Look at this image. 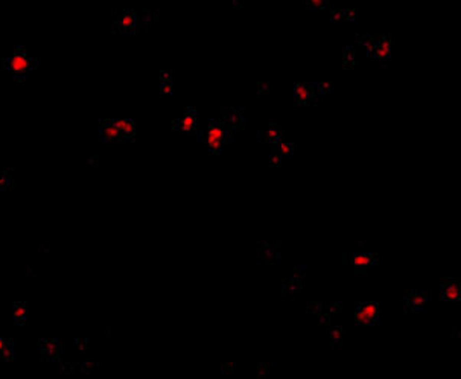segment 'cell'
Wrapping results in <instances>:
<instances>
[{
    "mask_svg": "<svg viewBox=\"0 0 461 379\" xmlns=\"http://www.w3.org/2000/svg\"><path fill=\"white\" fill-rule=\"evenodd\" d=\"M307 6L313 9H326L329 6V0H306Z\"/></svg>",
    "mask_w": 461,
    "mask_h": 379,
    "instance_id": "obj_20",
    "label": "cell"
},
{
    "mask_svg": "<svg viewBox=\"0 0 461 379\" xmlns=\"http://www.w3.org/2000/svg\"><path fill=\"white\" fill-rule=\"evenodd\" d=\"M8 341H9V338H0V357H2V352L5 349V346L8 344Z\"/></svg>",
    "mask_w": 461,
    "mask_h": 379,
    "instance_id": "obj_31",
    "label": "cell"
},
{
    "mask_svg": "<svg viewBox=\"0 0 461 379\" xmlns=\"http://www.w3.org/2000/svg\"><path fill=\"white\" fill-rule=\"evenodd\" d=\"M3 69L9 73H12V76L17 81H24L27 73H31L32 70L37 69L38 61L35 58H32L24 47H17L12 55H9L8 58L3 60L2 63Z\"/></svg>",
    "mask_w": 461,
    "mask_h": 379,
    "instance_id": "obj_1",
    "label": "cell"
},
{
    "mask_svg": "<svg viewBox=\"0 0 461 379\" xmlns=\"http://www.w3.org/2000/svg\"><path fill=\"white\" fill-rule=\"evenodd\" d=\"M143 24H145L143 18L136 11L130 9V11H122L121 14L116 15V20L113 23V31L122 34H134L139 32Z\"/></svg>",
    "mask_w": 461,
    "mask_h": 379,
    "instance_id": "obj_2",
    "label": "cell"
},
{
    "mask_svg": "<svg viewBox=\"0 0 461 379\" xmlns=\"http://www.w3.org/2000/svg\"><path fill=\"white\" fill-rule=\"evenodd\" d=\"M14 183V171L12 169H6L2 176H0V192L8 190L12 188Z\"/></svg>",
    "mask_w": 461,
    "mask_h": 379,
    "instance_id": "obj_16",
    "label": "cell"
},
{
    "mask_svg": "<svg viewBox=\"0 0 461 379\" xmlns=\"http://www.w3.org/2000/svg\"><path fill=\"white\" fill-rule=\"evenodd\" d=\"M307 312L318 317V315L321 314V305H318V303H310V305L307 306Z\"/></svg>",
    "mask_w": 461,
    "mask_h": 379,
    "instance_id": "obj_25",
    "label": "cell"
},
{
    "mask_svg": "<svg viewBox=\"0 0 461 379\" xmlns=\"http://www.w3.org/2000/svg\"><path fill=\"white\" fill-rule=\"evenodd\" d=\"M344 18H345L347 21H353V20H355V11L345 9V11H344Z\"/></svg>",
    "mask_w": 461,
    "mask_h": 379,
    "instance_id": "obj_29",
    "label": "cell"
},
{
    "mask_svg": "<svg viewBox=\"0 0 461 379\" xmlns=\"http://www.w3.org/2000/svg\"><path fill=\"white\" fill-rule=\"evenodd\" d=\"M358 43L362 46V47H365V50H367V53H368V56H371V53H373V50H374V47H376V37H371V35H358Z\"/></svg>",
    "mask_w": 461,
    "mask_h": 379,
    "instance_id": "obj_15",
    "label": "cell"
},
{
    "mask_svg": "<svg viewBox=\"0 0 461 379\" xmlns=\"http://www.w3.org/2000/svg\"><path fill=\"white\" fill-rule=\"evenodd\" d=\"M160 81H172V73L163 70V72L160 73Z\"/></svg>",
    "mask_w": 461,
    "mask_h": 379,
    "instance_id": "obj_30",
    "label": "cell"
},
{
    "mask_svg": "<svg viewBox=\"0 0 461 379\" xmlns=\"http://www.w3.org/2000/svg\"><path fill=\"white\" fill-rule=\"evenodd\" d=\"M41 358L47 363H56L61 357V341L60 340H40L38 343Z\"/></svg>",
    "mask_w": 461,
    "mask_h": 379,
    "instance_id": "obj_4",
    "label": "cell"
},
{
    "mask_svg": "<svg viewBox=\"0 0 461 379\" xmlns=\"http://www.w3.org/2000/svg\"><path fill=\"white\" fill-rule=\"evenodd\" d=\"M257 372H259V376H261V378H265L267 373H268V366L259 364V366H257Z\"/></svg>",
    "mask_w": 461,
    "mask_h": 379,
    "instance_id": "obj_28",
    "label": "cell"
},
{
    "mask_svg": "<svg viewBox=\"0 0 461 379\" xmlns=\"http://www.w3.org/2000/svg\"><path fill=\"white\" fill-rule=\"evenodd\" d=\"M12 318L14 323L18 326H23L26 323V305L21 302H17L12 308Z\"/></svg>",
    "mask_w": 461,
    "mask_h": 379,
    "instance_id": "obj_14",
    "label": "cell"
},
{
    "mask_svg": "<svg viewBox=\"0 0 461 379\" xmlns=\"http://www.w3.org/2000/svg\"><path fill=\"white\" fill-rule=\"evenodd\" d=\"M270 165H271L273 168H279V166L282 165V156H280L277 151H274V150H273V153H271V156H270Z\"/></svg>",
    "mask_w": 461,
    "mask_h": 379,
    "instance_id": "obj_23",
    "label": "cell"
},
{
    "mask_svg": "<svg viewBox=\"0 0 461 379\" xmlns=\"http://www.w3.org/2000/svg\"><path fill=\"white\" fill-rule=\"evenodd\" d=\"M89 163H90L92 166H98V163H99V162H98V157H90V159H89Z\"/></svg>",
    "mask_w": 461,
    "mask_h": 379,
    "instance_id": "obj_34",
    "label": "cell"
},
{
    "mask_svg": "<svg viewBox=\"0 0 461 379\" xmlns=\"http://www.w3.org/2000/svg\"><path fill=\"white\" fill-rule=\"evenodd\" d=\"M312 89H313V93H315V95H316V93H318V95H327V93L330 92V85H329V84H323V82H321V84H313Z\"/></svg>",
    "mask_w": 461,
    "mask_h": 379,
    "instance_id": "obj_21",
    "label": "cell"
},
{
    "mask_svg": "<svg viewBox=\"0 0 461 379\" xmlns=\"http://www.w3.org/2000/svg\"><path fill=\"white\" fill-rule=\"evenodd\" d=\"M257 92H259V93H265V92H268V84H259Z\"/></svg>",
    "mask_w": 461,
    "mask_h": 379,
    "instance_id": "obj_32",
    "label": "cell"
},
{
    "mask_svg": "<svg viewBox=\"0 0 461 379\" xmlns=\"http://www.w3.org/2000/svg\"><path fill=\"white\" fill-rule=\"evenodd\" d=\"M294 96L297 99L299 104L302 105H312L315 104V93H313V89L312 85L309 84H296L294 87Z\"/></svg>",
    "mask_w": 461,
    "mask_h": 379,
    "instance_id": "obj_11",
    "label": "cell"
},
{
    "mask_svg": "<svg viewBox=\"0 0 461 379\" xmlns=\"http://www.w3.org/2000/svg\"><path fill=\"white\" fill-rule=\"evenodd\" d=\"M221 121L228 128H232L233 131L235 130H241L242 125H244V111L241 108H225L222 111Z\"/></svg>",
    "mask_w": 461,
    "mask_h": 379,
    "instance_id": "obj_8",
    "label": "cell"
},
{
    "mask_svg": "<svg viewBox=\"0 0 461 379\" xmlns=\"http://www.w3.org/2000/svg\"><path fill=\"white\" fill-rule=\"evenodd\" d=\"M160 92L163 95H170L172 93V81H161L160 84Z\"/></svg>",
    "mask_w": 461,
    "mask_h": 379,
    "instance_id": "obj_24",
    "label": "cell"
},
{
    "mask_svg": "<svg viewBox=\"0 0 461 379\" xmlns=\"http://www.w3.org/2000/svg\"><path fill=\"white\" fill-rule=\"evenodd\" d=\"M280 127L277 124H271L265 131H261L259 133V140L262 143H270V145H274L276 142L282 140V134H280Z\"/></svg>",
    "mask_w": 461,
    "mask_h": 379,
    "instance_id": "obj_13",
    "label": "cell"
},
{
    "mask_svg": "<svg viewBox=\"0 0 461 379\" xmlns=\"http://www.w3.org/2000/svg\"><path fill=\"white\" fill-rule=\"evenodd\" d=\"M426 302L428 297L425 293H419V291L408 293L405 297V309L408 312H423L426 308Z\"/></svg>",
    "mask_w": 461,
    "mask_h": 379,
    "instance_id": "obj_6",
    "label": "cell"
},
{
    "mask_svg": "<svg viewBox=\"0 0 461 379\" xmlns=\"http://www.w3.org/2000/svg\"><path fill=\"white\" fill-rule=\"evenodd\" d=\"M99 366L95 364V363H84V364H79V370L81 372H85V373H95L98 372Z\"/></svg>",
    "mask_w": 461,
    "mask_h": 379,
    "instance_id": "obj_22",
    "label": "cell"
},
{
    "mask_svg": "<svg viewBox=\"0 0 461 379\" xmlns=\"http://www.w3.org/2000/svg\"><path fill=\"white\" fill-rule=\"evenodd\" d=\"M261 264H279L280 262V247L277 244H264L257 253Z\"/></svg>",
    "mask_w": 461,
    "mask_h": 379,
    "instance_id": "obj_7",
    "label": "cell"
},
{
    "mask_svg": "<svg viewBox=\"0 0 461 379\" xmlns=\"http://www.w3.org/2000/svg\"><path fill=\"white\" fill-rule=\"evenodd\" d=\"M99 136L104 142H114L121 140V133L118 127L114 125L113 119L110 121H101V128H99Z\"/></svg>",
    "mask_w": 461,
    "mask_h": 379,
    "instance_id": "obj_12",
    "label": "cell"
},
{
    "mask_svg": "<svg viewBox=\"0 0 461 379\" xmlns=\"http://www.w3.org/2000/svg\"><path fill=\"white\" fill-rule=\"evenodd\" d=\"M355 66V52L352 47H347L345 52H344V56H342V67L344 69H353Z\"/></svg>",
    "mask_w": 461,
    "mask_h": 379,
    "instance_id": "obj_18",
    "label": "cell"
},
{
    "mask_svg": "<svg viewBox=\"0 0 461 379\" xmlns=\"http://www.w3.org/2000/svg\"><path fill=\"white\" fill-rule=\"evenodd\" d=\"M355 320L361 326H373L379 320V306L373 302L359 303L355 309Z\"/></svg>",
    "mask_w": 461,
    "mask_h": 379,
    "instance_id": "obj_3",
    "label": "cell"
},
{
    "mask_svg": "<svg viewBox=\"0 0 461 379\" xmlns=\"http://www.w3.org/2000/svg\"><path fill=\"white\" fill-rule=\"evenodd\" d=\"M273 150L277 151L282 157H283V156H293V154H294V145H293V143L282 142V140L276 142V143L273 145Z\"/></svg>",
    "mask_w": 461,
    "mask_h": 379,
    "instance_id": "obj_17",
    "label": "cell"
},
{
    "mask_svg": "<svg viewBox=\"0 0 461 379\" xmlns=\"http://www.w3.org/2000/svg\"><path fill=\"white\" fill-rule=\"evenodd\" d=\"M172 127H174V130L181 131L187 136H193V134L196 136V130H195V127H196V110L187 108L186 114L181 119L174 121Z\"/></svg>",
    "mask_w": 461,
    "mask_h": 379,
    "instance_id": "obj_5",
    "label": "cell"
},
{
    "mask_svg": "<svg viewBox=\"0 0 461 379\" xmlns=\"http://www.w3.org/2000/svg\"><path fill=\"white\" fill-rule=\"evenodd\" d=\"M330 341H332V346L338 347L342 341V329L339 328H333L332 332H330Z\"/></svg>",
    "mask_w": 461,
    "mask_h": 379,
    "instance_id": "obj_19",
    "label": "cell"
},
{
    "mask_svg": "<svg viewBox=\"0 0 461 379\" xmlns=\"http://www.w3.org/2000/svg\"><path fill=\"white\" fill-rule=\"evenodd\" d=\"M330 18H332L333 21L342 20V18H344V11H332V12H330Z\"/></svg>",
    "mask_w": 461,
    "mask_h": 379,
    "instance_id": "obj_27",
    "label": "cell"
},
{
    "mask_svg": "<svg viewBox=\"0 0 461 379\" xmlns=\"http://www.w3.org/2000/svg\"><path fill=\"white\" fill-rule=\"evenodd\" d=\"M114 125L121 133L122 142H133L136 139V125L130 119H113Z\"/></svg>",
    "mask_w": 461,
    "mask_h": 379,
    "instance_id": "obj_10",
    "label": "cell"
},
{
    "mask_svg": "<svg viewBox=\"0 0 461 379\" xmlns=\"http://www.w3.org/2000/svg\"><path fill=\"white\" fill-rule=\"evenodd\" d=\"M233 6L238 8V9L242 8V6H244V0H233Z\"/></svg>",
    "mask_w": 461,
    "mask_h": 379,
    "instance_id": "obj_33",
    "label": "cell"
},
{
    "mask_svg": "<svg viewBox=\"0 0 461 379\" xmlns=\"http://www.w3.org/2000/svg\"><path fill=\"white\" fill-rule=\"evenodd\" d=\"M442 297L445 302H460L461 299V288L460 280L457 279H451L442 283Z\"/></svg>",
    "mask_w": 461,
    "mask_h": 379,
    "instance_id": "obj_9",
    "label": "cell"
},
{
    "mask_svg": "<svg viewBox=\"0 0 461 379\" xmlns=\"http://www.w3.org/2000/svg\"><path fill=\"white\" fill-rule=\"evenodd\" d=\"M75 346L78 351H85L87 349V340L85 338H76L75 340Z\"/></svg>",
    "mask_w": 461,
    "mask_h": 379,
    "instance_id": "obj_26",
    "label": "cell"
}]
</instances>
